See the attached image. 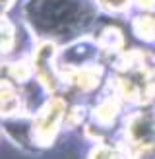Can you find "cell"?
Wrapping results in <instances>:
<instances>
[{"label":"cell","mask_w":155,"mask_h":159,"mask_svg":"<svg viewBox=\"0 0 155 159\" xmlns=\"http://www.w3.org/2000/svg\"><path fill=\"white\" fill-rule=\"evenodd\" d=\"M18 109V93L8 84H0V113L10 115Z\"/></svg>","instance_id":"cell-3"},{"label":"cell","mask_w":155,"mask_h":159,"mask_svg":"<svg viewBox=\"0 0 155 159\" xmlns=\"http://www.w3.org/2000/svg\"><path fill=\"white\" fill-rule=\"evenodd\" d=\"M70 82H72L78 89L89 91L99 82V70H95V68H80V70H76V72L72 74Z\"/></svg>","instance_id":"cell-2"},{"label":"cell","mask_w":155,"mask_h":159,"mask_svg":"<svg viewBox=\"0 0 155 159\" xmlns=\"http://www.w3.org/2000/svg\"><path fill=\"white\" fill-rule=\"evenodd\" d=\"M114 113H116V105H113L111 101H107V103H103V105L95 111V116H97V120L101 124H108V122L113 120Z\"/></svg>","instance_id":"cell-6"},{"label":"cell","mask_w":155,"mask_h":159,"mask_svg":"<svg viewBox=\"0 0 155 159\" xmlns=\"http://www.w3.org/2000/svg\"><path fill=\"white\" fill-rule=\"evenodd\" d=\"M128 2H130V0H101V4H103L108 12H122V10H126Z\"/></svg>","instance_id":"cell-8"},{"label":"cell","mask_w":155,"mask_h":159,"mask_svg":"<svg viewBox=\"0 0 155 159\" xmlns=\"http://www.w3.org/2000/svg\"><path fill=\"white\" fill-rule=\"evenodd\" d=\"M12 45H14V31L10 25H2L0 23V51L6 52V51H10L12 49Z\"/></svg>","instance_id":"cell-7"},{"label":"cell","mask_w":155,"mask_h":159,"mask_svg":"<svg viewBox=\"0 0 155 159\" xmlns=\"http://www.w3.org/2000/svg\"><path fill=\"white\" fill-rule=\"evenodd\" d=\"M122 43H124V37L116 27L105 29L103 35H101V45L107 47V49H120Z\"/></svg>","instance_id":"cell-5"},{"label":"cell","mask_w":155,"mask_h":159,"mask_svg":"<svg viewBox=\"0 0 155 159\" xmlns=\"http://www.w3.org/2000/svg\"><path fill=\"white\" fill-rule=\"evenodd\" d=\"M136 2L142 6V8H151V6H155V0H136Z\"/></svg>","instance_id":"cell-9"},{"label":"cell","mask_w":155,"mask_h":159,"mask_svg":"<svg viewBox=\"0 0 155 159\" xmlns=\"http://www.w3.org/2000/svg\"><path fill=\"white\" fill-rule=\"evenodd\" d=\"M134 29H136V33L144 39L155 37V18L153 16H140L134 21Z\"/></svg>","instance_id":"cell-4"},{"label":"cell","mask_w":155,"mask_h":159,"mask_svg":"<svg viewBox=\"0 0 155 159\" xmlns=\"http://www.w3.org/2000/svg\"><path fill=\"white\" fill-rule=\"evenodd\" d=\"M8 6H10V0H0V18H2V14L6 12Z\"/></svg>","instance_id":"cell-10"},{"label":"cell","mask_w":155,"mask_h":159,"mask_svg":"<svg viewBox=\"0 0 155 159\" xmlns=\"http://www.w3.org/2000/svg\"><path fill=\"white\" fill-rule=\"evenodd\" d=\"M62 111H64V105H62L60 99H52L49 105H46L39 118L35 120V126H33V132H35V138L39 142H51V138L54 136V132L58 128V120L62 116Z\"/></svg>","instance_id":"cell-1"}]
</instances>
